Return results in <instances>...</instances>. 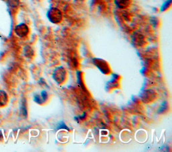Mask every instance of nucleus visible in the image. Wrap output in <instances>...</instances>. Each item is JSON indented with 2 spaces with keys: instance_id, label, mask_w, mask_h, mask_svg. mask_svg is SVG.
I'll list each match as a JSON object with an SVG mask.
<instances>
[{
  "instance_id": "nucleus-1",
  "label": "nucleus",
  "mask_w": 172,
  "mask_h": 152,
  "mask_svg": "<svg viewBox=\"0 0 172 152\" xmlns=\"http://www.w3.org/2000/svg\"><path fill=\"white\" fill-rule=\"evenodd\" d=\"M48 19L53 24H59L62 21L63 15L58 8H50L47 13Z\"/></svg>"
},
{
  "instance_id": "nucleus-2",
  "label": "nucleus",
  "mask_w": 172,
  "mask_h": 152,
  "mask_svg": "<svg viewBox=\"0 0 172 152\" xmlns=\"http://www.w3.org/2000/svg\"><path fill=\"white\" fill-rule=\"evenodd\" d=\"M67 77V72L64 68L59 67L55 70L53 72V77L57 84H60L65 81Z\"/></svg>"
},
{
  "instance_id": "nucleus-3",
  "label": "nucleus",
  "mask_w": 172,
  "mask_h": 152,
  "mask_svg": "<svg viewBox=\"0 0 172 152\" xmlns=\"http://www.w3.org/2000/svg\"><path fill=\"white\" fill-rule=\"evenodd\" d=\"M15 33L20 38L25 37L29 33V28L25 24H20L15 28Z\"/></svg>"
},
{
  "instance_id": "nucleus-4",
  "label": "nucleus",
  "mask_w": 172,
  "mask_h": 152,
  "mask_svg": "<svg viewBox=\"0 0 172 152\" xmlns=\"http://www.w3.org/2000/svg\"><path fill=\"white\" fill-rule=\"evenodd\" d=\"M48 99V94L46 91H43L42 93H40V95H36L34 96V101L35 102L39 103V104H42L44 102H46Z\"/></svg>"
},
{
  "instance_id": "nucleus-5",
  "label": "nucleus",
  "mask_w": 172,
  "mask_h": 152,
  "mask_svg": "<svg viewBox=\"0 0 172 152\" xmlns=\"http://www.w3.org/2000/svg\"><path fill=\"white\" fill-rule=\"evenodd\" d=\"M131 0H114V4L116 7L120 9H125L128 8L130 4Z\"/></svg>"
},
{
  "instance_id": "nucleus-6",
  "label": "nucleus",
  "mask_w": 172,
  "mask_h": 152,
  "mask_svg": "<svg viewBox=\"0 0 172 152\" xmlns=\"http://www.w3.org/2000/svg\"><path fill=\"white\" fill-rule=\"evenodd\" d=\"M94 62L95 64H100L101 66H102L101 67V72H104V74L106 73H108L109 72V68H108V65L107 64V63L106 62H104V61H101L100 59H95L94 61Z\"/></svg>"
},
{
  "instance_id": "nucleus-7",
  "label": "nucleus",
  "mask_w": 172,
  "mask_h": 152,
  "mask_svg": "<svg viewBox=\"0 0 172 152\" xmlns=\"http://www.w3.org/2000/svg\"><path fill=\"white\" fill-rule=\"evenodd\" d=\"M8 101L7 94L4 91H0V107L5 106Z\"/></svg>"
},
{
  "instance_id": "nucleus-8",
  "label": "nucleus",
  "mask_w": 172,
  "mask_h": 152,
  "mask_svg": "<svg viewBox=\"0 0 172 152\" xmlns=\"http://www.w3.org/2000/svg\"><path fill=\"white\" fill-rule=\"evenodd\" d=\"M134 42L136 44H137L138 46H141L143 43L145 42L144 38L141 34H135V36L133 38Z\"/></svg>"
},
{
  "instance_id": "nucleus-9",
  "label": "nucleus",
  "mask_w": 172,
  "mask_h": 152,
  "mask_svg": "<svg viewBox=\"0 0 172 152\" xmlns=\"http://www.w3.org/2000/svg\"><path fill=\"white\" fill-rule=\"evenodd\" d=\"M8 4L12 8H17L19 5V0H8Z\"/></svg>"
},
{
  "instance_id": "nucleus-10",
  "label": "nucleus",
  "mask_w": 172,
  "mask_h": 152,
  "mask_svg": "<svg viewBox=\"0 0 172 152\" xmlns=\"http://www.w3.org/2000/svg\"><path fill=\"white\" fill-rule=\"evenodd\" d=\"M171 0H168V1H167L163 5V6H162L161 10L164 11V10H165V9H167L171 5Z\"/></svg>"
},
{
  "instance_id": "nucleus-11",
  "label": "nucleus",
  "mask_w": 172,
  "mask_h": 152,
  "mask_svg": "<svg viewBox=\"0 0 172 152\" xmlns=\"http://www.w3.org/2000/svg\"><path fill=\"white\" fill-rule=\"evenodd\" d=\"M58 127H59L58 129H68L67 127L65 126V125L63 123H60V124L59 125ZM68 130H69V129H68Z\"/></svg>"
},
{
  "instance_id": "nucleus-12",
  "label": "nucleus",
  "mask_w": 172,
  "mask_h": 152,
  "mask_svg": "<svg viewBox=\"0 0 172 152\" xmlns=\"http://www.w3.org/2000/svg\"><path fill=\"white\" fill-rule=\"evenodd\" d=\"M78 1H84V0H78Z\"/></svg>"
}]
</instances>
